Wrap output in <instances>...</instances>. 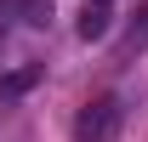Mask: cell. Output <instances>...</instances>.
Masks as SVG:
<instances>
[{
  "label": "cell",
  "instance_id": "cell-1",
  "mask_svg": "<svg viewBox=\"0 0 148 142\" xmlns=\"http://www.w3.org/2000/svg\"><path fill=\"white\" fill-rule=\"evenodd\" d=\"M120 125H125L120 97H91V102L74 114V137H80V142H114V137H120Z\"/></svg>",
  "mask_w": 148,
  "mask_h": 142
},
{
  "label": "cell",
  "instance_id": "cell-2",
  "mask_svg": "<svg viewBox=\"0 0 148 142\" xmlns=\"http://www.w3.org/2000/svg\"><path fill=\"white\" fill-rule=\"evenodd\" d=\"M114 29V6L108 0H86L80 6V40H103Z\"/></svg>",
  "mask_w": 148,
  "mask_h": 142
},
{
  "label": "cell",
  "instance_id": "cell-3",
  "mask_svg": "<svg viewBox=\"0 0 148 142\" xmlns=\"http://www.w3.org/2000/svg\"><path fill=\"white\" fill-rule=\"evenodd\" d=\"M40 80V63H29V68H12V74H0V102H17V97H29Z\"/></svg>",
  "mask_w": 148,
  "mask_h": 142
},
{
  "label": "cell",
  "instance_id": "cell-4",
  "mask_svg": "<svg viewBox=\"0 0 148 142\" xmlns=\"http://www.w3.org/2000/svg\"><path fill=\"white\" fill-rule=\"evenodd\" d=\"M17 17L34 23V29H46V23H51V0H17Z\"/></svg>",
  "mask_w": 148,
  "mask_h": 142
}]
</instances>
